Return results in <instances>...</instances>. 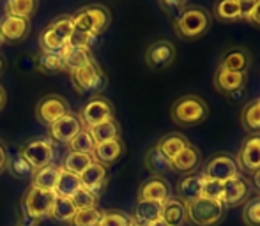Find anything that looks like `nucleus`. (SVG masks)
<instances>
[{"label":"nucleus","instance_id":"obj_1","mask_svg":"<svg viewBox=\"0 0 260 226\" xmlns=\"http://www.w3.org/2000/svg\"><path fill=\"white\" fill-rule=\"evenodd\" d=\"M170 117L179 127H193L207 119L209 106L206 99H202L197 94H186L172 104Z\"/></svg>","mask_w":260,"mask_h":226},{"label":"nucleus","instance_id":"obj_2","mask_svg":"<svg viewBox=\"0 0 260 226\" xmlns=\"http://www.w3.org/2000/svg\"><path fill=\"white\" fill-rule=\"evenodd\" d=\"M211 28V14L202 6H189L174 23V30L182 41H195L207 34Z\"/></svg>","mask_w":260,"mask_h":226},{"label":"nucleus","instance_id":"obj_3","mask_svg":"<svg viewBox=\"0 0 260 226\" xmlns=\"http://www.w3.org/2000/svg\"><path fill=\"white\" fill-rule=\"evenodd\" d=\"M73 27L76 32H82V34L89 35H100L103 34L106 28L110 27V21H112V14L106 9L105 6H87L82 7L80 11H76L71 16Z\"/></svg>","mask_w":260,"mask_h":226},{"label":"nucleus","instance_id":"obj_4","mask_svg":"<svg viewBox=\"0 0 260 226\" xmlns=\"http://www.w3.org/2000/svg\"><path fill=\"white\" fill-rule=\"evenodd\" d=\"M186 212H188V223L193 226H218L225 219L226 207L221 202L200 196L186 203Z\"/></svg>","mask_w":260,"mask_h":226},{"label":"nucleus","instance_id":"obj_5","mask_svg":"<svg viewBox=\"0 0 260 226\" xmlns=\"http://www.w3.org/2000/svg\"><path fill=\"white\" fill-rule=\"evenodd\" d=\"M57 198L55 191H45L39 187H28L23 196V210L25 216L30 219H43L48 217L52 212L53 202Z\"/></svg>","mask_w":260,"mask_h":226},{"label":"nucleus","instance_id":"obj_6","mask_svg":"<svg viewBox=\"0 0 260 226\" xmlns=\"http://www.w3.org/2000/svg\"><path fill=\"white\" fill-rule=\"evenodd\" d=\"M20 158H23L34 171L45 168V166H50L53 161L52 141L46 140V138L25 141L20 147Z\"/></svg>","mask_w":260,"mask_h":226},{"label":"nucleus","instance_id":"obj_7","mask_svg":"<svg viewBox=\"0 0 260 226\" xmlns=\"http://www.w3.org/2000/svg\"><path fill=\"white\" fill-rule=\"evenodd\" d=\"M71 82L73 87L76 89V92L87 94V92H96V90L103 89L106 83V76L101 71V67L98 65L96 60H92L90 64L78 67L71 72Z\"/></svg>","mask_w":260,"mask_h":226},{"label":"nucleus","instance_id":"obj_8","mask_svg":"<svg viewBox=\"0 0 260 226\" xmlns=\"http://www.w3.org/2000/svg\"><path fill=\"white\" fill-rule=\"evenodd\" d=\"M202 175L204 178H209V180H218V182H225L229 178L239 175V168L236 165V159L232 156L225 154V152H219V154H214L207 159L202 165Z\"/></svg>","mask_w":260,"mask_h":226},{"label":"nucleus","instance_id":"obj_9","mask_svg":"<svg viewBox=\"0 0 260 226\" xmlns=\"http://www.w3.org/2000/svg\"><path fill=\"white\" fill-rule=\"evenodd\" d=\"M112 119H115V110L106 97H92L80 111V120H82L85 129L100 126V124Z\"/></svg>","mask_w":260,"mask_h":226},{"label":"nucleus","instance_id":"obj_10","mask_svg":"<svg viewBox=\"0 0 260 226\" xmlns=\"http://www.w3.org/2000/svg\"><path fill=\"white\" fill-rule=\"evenodd\" d=\"M68 113H71L69 103L62 96H57V94L45 96L36 106V119L39 120V124H43L46 127L53 126L58 119H62Z\"/></svg>","mask_w":260,"mask_h":226},{"label":"nucleus","instance_id":"obj_11","mask_svg":"<svg viewBox=\"0 0 260 226\" xmlns=\"http://www.w3.org/2000/svg\"><path fill=\"white\" fill-rule=\"evenodd\" d=\"M175 57H177V48L174 43L168 39H156L154 43L147 46L145 64L154 71H161V69L170 67L175 62Z\"/></svg>","mask_w":260,"mask_h":226},{"label":"nucleus","instance_id":"obj_12","mask_svg":"<svg viewBox=\"0 0 260 226\" xmlns=\"http://www.w3.org/2000/svg\"><path fill=\"white\" fill-rule=\"evenodd\" d=\"M236 165L241 171L246 175H251L253 171L260 170V133L258 134H248L237 150Z\"/></svg>","mask_w":260,"mask_h":226},{"label":"nucleus","instance_id":"obj_13","mask_svg":"<svg viewBox=\"0 0 260 226\" xmlns=\"http://www.w3.org/2000/svg\"><path fill=\"white\" fill-rule=\"evenodd\" d=\"M248 198H250V182L241 173L223 182L221 203L226 209L229 207L241 205V203H246Z\"/></svg>","mask_w":260,"mask_h":226},{"label":"nucleus","instance_id":"obj_14","mask_svg":"<svg viewBox=\"0 0 260 226\" xmlns=\"http://www.w3.org/2000/svg\"><path fill=\"white\" fill-rule=\"evenodd\" d=\"M82 129L83 124L80 117L75 113H68L62 119H58L53 126H50V138L58 143H69Z\"/></svg>","mask_w":260,"mask_h":226},{"label":"nucleus","instance_id":"obj_15","mask_svg":"<svg viewBox=\"0 0 260 226\" xmlns=\"http://www.w3.org/2000/svg\"><path fill=\"white\" fill-rule=\"evenodd\" d=\"M219 69H226V71L234 72H248L251 67V53L244 46H232V48L225 50L219 58Z\"/></svg>","mask_w":260,"mask_h":226},{"label":"nucleus","instance_id":"obj_16","mask_svg":"<svg viewBox=\"0 0 260 226\" xmlns=\"http://www.w3.org/2000/svg\"><path fill=\"white\" fill-rule=\"evenodd\" d=\"M202 184H204V175L200 170L191 171V173H184L177 180V185H175L177 198L184 203L200 198V195H202Z\"/></svg>","mask_w":260,"mask_h":226},{"label":"nucleus","instance_id":"obj_17","mask_svg":"<svg viewBox=\"0 0 260 226\" xmlns=\"http://www.w3.org/2000/svg\"><path fill=\"white\" fill-rule=\"evenodd\" d=\"M248 82V72H234L226 71V69H216L214 76H212V83L214 89L223 96H229L230 92H236L237 89L246 87Z\"/></svg>","mask_w":260,"mask_h":226},{"label":"nucleus","instance_id":"obj_18","mask_svg":"<svg viewBox=\"0 0 260 226\" xmlns=\"http://www.w3.org/2000/svg\"><path fill=\"white\" fill-rule=\"evenodd\" d=\"M172 196V189L163 177H151L144 180L138 187V200L165 203Z\"/></svg>","mask_w":260,"mask_h":226},{"label":"nucleus","instance_id":"obj_19","mask_svg":"<svg viewBox=\"0 0 260 226\" xmlns=\"http://www.w3.org/2000/svg\"><path fill=\"white\" fill-rule=\"evenodd\" d=\"M30 32V20L6 16L0 21V35L4 43H21Z\"/></svg>","mask_w":260,"mask_h":226},{"label":"nucleus","instance_id":"obj_20","mask_svg":"<svg viewBox=\"0 0 260 226\" xmlns=\"http://www.w3.org/2000/svg\"><path fill=\"white\" fill-rule=\"evenodd\" d=\"M202 165V152L197 145L189 143L186 148H182L174 159H172V170L179 173H191L197 171Z\"/></svg>","mask_w":260,"mask_h":226},{"label":"nucleus","instance_id":"obj_21","mask_svg":"<svg viewBox=\"0 0 260 226\" xmlns=\"http://www.w3.org/2000/svg\"><path fill=\"white\" fill-rule=\"evenodd\" d=\"M122 154H124V143L120 138H117V140H110V141H105V143H98L96 147H94L92 158H94V163L108 166V165H113L115 161H119Z\"/></svg>","mask_w":260,"mask_h":226},{"label":"nucleus","instance_id":"obj_22","mask_svg":"<svg viewBox=\"0 0 260 226\" xmlns=\"http://www.w3.org/2000/svg\"><path fill=\"white\" fill-rule=\"evenodd\" d=\"M161 219H163L168 226H184L188 223L186 203L181 202L177 196H170V198L163 203Z\"/></svg>","mask_w":260,"mask_h":226},{"label":"nucleus","instance_id":"obj_23","mask_svg":"<svg viewBox=\"0 0 260 226\" xmlns=\"http://www.w3.org/2000/svg\"><path fill=\"white\" fill-rule=\"evenodd\" d=\"M106 178H108V170L106 166L100 165V163H92L85 171L80 173V182H82V187L89 189L90 193L98 196V193L105 187Z\"/></svg>","mask_w":260,"mask_h":226},{"label":"nucleus","instance_id":"obj_24","mask_svg":"<svg viewBox=\"0 0 260 226\" xmlns=\"http://www.w3.org/2000/svg\"><path fill=\"white\" fill-rule=\"evenodd\" d=\"M144 165H145V168L152 173V177H163L168 171H174L172 170V161L156 147V145H152V147L145 152Z\"/></svg>","mask_w":260,"mask_h":226},{"label":"nucleus","instance_id":"obj_25","mask_svg":"<svg viewBox=\"0 0 260 226\" xmlns=\"http://www.w3.org/2000/svg\"><path fill=\"white\" fill-rule=\"evenodd\" d=\"M189 143H191V141H189L188 138L184 136V134H181V133H168V134H165V136H161L159 140H157L156 147L159 148V150L163 152V154L172 161V159H174L175 156H177L179 152L182 150V148L188 147Z\"/></svg>","mask_w":260,"mask_h":226},{"label":"nucleus","instance_id":"obj_26","mask_svg":"<svg viewBox=\"0 0 260 226\" xmlns=\"http://www.w3.org/2000/svg\"><path fill=\"white\" fill-rule=\"evenodd\" d=\"M92 60H94L92 53H90V50H87V48H73V46H68V48L62 52L64 69L69 72H73L75 69L90 64Z\"/></svg>","mask_w":260,"mask_h":226},{"label":"nucleus","instance_id":"obj_27","mask_svg":"<svg viewBox=\"0 0 260 226\" xmlns=\"http://www.w3.org/2000/svg\"><path fill=\"white\" fill-rule=\"evenodd\" d=\"M161 210H163V203L151 202V200H138L137 205H135V214L131 217L149 224V223H152V221L159 219Z\"/></svg>","mask_w":260,"mask_h":226},{"label":"nucleus","instance_id":"obj_28","mask_svg":"<svg viewBox=\"0 0 260 226\" xmlns=\"http://www.w3.org/2000/svg\"><path fill=\"white\" fill-rule=\"evenodd\" d=\"M78 189H82V182H80V177L71 171L64 170L60 166V171H58V180L57 185H55V193L57 196H64V198H71Z\"/></svg>","mask_w":260,"mask_h":226},{"label":"nucleus","instance_id":"obj_29","mask_svg":"<svg viewBox=\"0 0 260 226\" xmlns=\"http://www.w3.org/2000/svg\"><path fill=\"white\" fill-rule=\"evenodd\" d=\"M241 126L250 134L260 133V99L251 101L241 110Z\"/></svg>","mask_w":260,"mask_h":226},{"label":"nucleus","instance_id":"obj_30","mask_svg":"<svg viewBox=\"0 0 260 226\" xmlns=\"http://www.w3.org/2000/svg\"><path fill=\"white\" fill-rule=\"evenodd\" d=\"M58 171L60 166H45L41 170H36L32 175V187L45 189V191H55V185L58 180Z\"/></svg>","mask_w":260,"mask_h":226},{"label":"nucleus","instance_id":"obj_31","mask_svg":"<svg viewBox=\"0 0 260 226\" xmlns=\"http://www.w3.org/2000/svg\"><path fill=\"white\" fill-rule=\"evenodd\" d=\"M212 14L218 21L223 23H234L239 21V0H218L214 4Z\"/></svg>","mask_w":260,"mask_h":226},{"label":"nucleus","instance_id":"obj_32","mask_svg":"<svg viewBox=\"0 0 260 226\" xmlns=\"http://www.w3.org/2000/svg\"><path fill=\"white\" fill-rule=\"evenodd\" d=\"M75 214H76V209L71 200L64 198V196H57V198H55L52 212H50V217H52L53 221L62 223V224H71Z\"/></svg>","mask_w":260,"mask_h":226},{"label":"nucleus","instance_id":"obj_33","mask_svg":"<svg viewBox=\"0 0 260 226\" xmlns=\"http://www.w3.org/2000/svg\"><path fill=\"white\" fill-rule=\"evenodd\" d=\"M39 45H41V52H48V53H62L68 48L69 43L64 37L57 34L52 27H46L45 30L39 35Z\"/></svg>","mask_w":260,"mask_h":226},{"label":"nucleus","instance_id":"obj_34","mask_svg":"<svg viewBox=\"0 0 260 226\" xmlns=\"http://www.w3.org/2000/svg\"><path fill=\"white\" fill-rule=\"evenodd\" d=\"M89 133L98 145V143H105V141L120 138V127H119V122H117L115 119H112V120H106V122L100 124V126L90 127Z\"/></svg>","mask_w":260,"mask_h":226},{"label":"nucleus","instance_id":"obj_35","mask_svg":"<svg viewBox=\"0 0 260 226\" xmlns=\"http://www.w3.org/2000/svg\"><path fill=\"white\" fill-rule=\"evenodd\" d=\"M38 9V2L36 0H9L4 4V11L6 16L13 18H23V20H30L32 14Z\"/></svg>","mask_w":260,"mask_h":226},{"label":"nucleus","instance_id":"obj_36","mask_svg":"<svg viewBox=\"0 0 260 226\" xmlns=\"http://www.w3.org/2000/svg\"><path fill=\"white\" fill-rule=\"evenodd\" d=\"M36 65L41 72L46 74H55V72H62L64 69V62H62V53H48L41 52L36 58Z\"/></svg>","mask_w":260,"mask_h":226},{"label":"nucleus","instance_id":"obj_37","mask_svg":"<svg viewBox=\"0 0 260 226\" xmlns=\"http://www.w3.org/2000/svg\"><path fill=\"white\" fill-rule=\"evenodd\" d=\"M92 163H94V158L90 154H82V152H71L69 150V154L66 156V159H64L62 168L80 177V173L85 171L90 165H92Z\"/></svg>","mask_w":260,"mask_h":226},{"label":"nucleus","instance_id":"obj_38","mask_svg":"<svg viewBox=\"0 0 260 226\" xmlns=\"http://www.w3.org/2000/svg\"><path fill=\"white\" fill-rule=\"evenodd\" d=\"M241 217L246 226H260V195L246 200Z\"/></svg>","mask_w":260,"mask_h":226},{"label":"nucleus","instance_id":"obj_39","mask_svg":"<svg viewBox=\"0 0 260 226\" xmlns=\"http://www.w3.org/2000/svg\"><path fill=\"white\" fill-rule=\"evenodd\" d=\"M68 145H69V148H71V152H82V154H90V156H92L94 147H96V141L92 140L89 129H85V127H83V129L80 131V133L76 134V136L73 138Z\"/></svg>","mask_w":260,"mask_h":226},{"label":"nucleus","instance_id":"obj_40","mask_svg":"<svg viewBox=\"0 0 260 226\" xmlns=\"http://www.w3.org/2000/svg\"><path fill=\"white\" fill-rule=\"evenodd\" d=\"M101 216H103V212H101L98 207L76 210L71 224L73 226H98V224H100V221H101Z\"/></svg>","mask_w":260,"mask_h":226},{"label":"nucleus","instance_id":"obj_41","mask_svg":"<svg viewBox=\"0 0 260 226\" xmlns=\"http://www.w3.org/2000/svg\"><path fill=\"white\" fill-rule=\"evenodd\" d=\"M69 200L73 202V205H75L76 210L92 209V207H96V203H98V196L94 195V193H90L89 189H85V187L78 189V191H76Z\"/></svg>","mask_w":260,"mask_h":226},{"label":"nucleus","instance_id":"obj_42","mask_svg":"<svg viewBox=\"0 0 260 226\" xmlns=\"http://www.w3.org/2000/svg\"><path fill=\"white\" fill-rule=\"evenodd\" d=\"M189 6H191L189 2H179V0H161L159 2V7L165 11V14L170 16L172 23H175Z\"/></svg>","mask_w":260,"mask_h":226},{"label":"nucleus","instance_id":"obj_43","mask_svg":"<svg viewBox=\"0 0 260 226\" xmlns=\"http://www.w3.org/2000/svg\"><path fill=\"white\" fill-rule=\"evenodd\" d=\"M98 226H131V216L120 210H106Z\"/></svg>","mask_w":260,"mask_h":226},{"label":"nucleus","instance_id":"obj_44","mask_svg":"<svg viewBox=\"0 0 260 226\" xmlns=\"http://www.w3.org/2000/svg\"><path fill=\"white\" fill-rule=\"evenodd\" d=\"M7 168L18 178H32V175H34V170L30 168V165L23 158H20V156L14 161H7Z\"/></svg>","mask_w":260,"mask_h":226},{"label":"nucleus","instance_id":"obj_45","mask_svg":"<svg viewBox=\"0 0 260 226\" xmlns=\"http://www.w3.org/2000/svg\"><path fill=\"white\" fill-rule=\"evenodd\" d=\"M221 195H223V182L218 180H209L204 178L202 184V198L207 200H216V202H221Z\"/></svg>","mask_w":260,"mask_h":226},{"label":"nucleus","instance_id":"obj_46","mask_svg":"<svg viewBox=\"0 0 260 226\" xmlns=\"http://www.w3.org/2000/svg\"><path fill=\"white\" fill-rule=\"evenodd\" d=\"M50 27L53 28L55 32H57L60 37H64L66 41L69 43V37L73 35V30H75V27H73V20L71 16H62V18H57L55 21L50 23Z\"/></svg>","mask_w":260,"mask_h":226},{"label":"nucleus","instance_id":"obj_47","mask_svg":"<svg viewBox=\"0 0 260 226\" xmlns=\"http://www.w3.org/2000/svg\"><path fill=\"white\" fill-rule=\"evenodd\" d=\"M96 35H89V34H82V32H76L73 30V35L69 37V45L73 48H87L90 50V46L96 43Z\"/></svg>","mask_w":260,"mask_h":226},{"label":"nucleus","instance_id":"obj_48","mask_svg":"<svg viewBox=\"0 0 260 226\" xmlns=\"http://www.w3.org/2000/svg\"><path fill=\"white\" fill-rule=\"evenodd\" d=\"M255 4H257V0H239V18L244 21L250 20L251 13H253L255 9Z\"/></svg>","mask_w":260,"mask_h":226},{"label":"nucleus","instance_id":"obj_49","mask_svg":"<svg viewBox=\"0 0 260 226\" xmlns=\"http://www.w3.org/2000/svg\"><path fill=\"white\" fill-rule=\"evenodd\" d=\"M248 23L255 28H260V0H257V4H255V9L251 13L250 20H248Z\"/></svg>","mask_w":260,"mask_h":226},{"label":"nucleus","instance_id":"obj_50","mask_svg":"<svg viewBox=\"0 0 260 226\" xmlns=\"http://www.w3.org/2000/svg\"><path fill=\"white\" fill-rule=\"evenodd\" d=\"M7 161H9V156H7L6 148H4L2 141H0V173L7 168Z\"/></svg>","mask_w":260,"mask_h":226},{"label":"nucleus","instance_id":"obj_51","mask_svg":"<svg viewBox=\"0 0 260 226\" xmlns=\"http://www.w3.org/2000/svg\"><path fill=\"white\" fill-rule=\"evenodd\" d=\"M244 96H246V87H243V89H237L236 92H230L226 97H229V99H232V101H241Z\"/></svg>","mask_w":260,"mask_h":226},{"label":"nucleus","instance_id":"obj_52","mask_svg":"<svg viewBox=\"0 0 260 226\" xmlns=\"http://www.w3.org/2000/svg\"><path fill=\"white\" fill-rule=\"evenodd\" d=\"M250 177H251V184H253L255 187H257L258 191H260V170L253 171V173H251Z\"/></svg>","mask_w":260,"mask_h":226},{"label":"nucleus","instance_id":"obj_53","mask_svg":"<svg viewBox=\"0 0 260 226\" xmlns=\"http://www.w3.org/2000/svg\"><path fill=\"white\" fill-rule=\"evenodd\" d=\"M4 104H6V90H4V87L0 85V110L4 108Z\"/></svg>","mask_w":260,"mask_h":226},{"label":"nucleus","instance_id":"obj_54","mask_svg":"<svg viewBox=\"0 0 260 226\" xmlns=\"http://www.w3.org/2000/svg\"><path fill=\"white\" fill-rule=\"evenodd\" d=\"M147 226H168V224H167V223H165V221H163V219H161V217H159V219L152 221V223H149Z\"/></svg>","mask_w":260,"mask_h":226},{"label":"nucleus","instance_id":"obj_55","mask_svg":"<svg viewBox=\"0 0 260 226\" xmlns=\"http://www.w3.org/2000/svg\"><path fill=\"white\" fill-rule=\"evenodd\" d=\"M2 65H4V62H2V57H0V71H2Z\"/></svg>","mask_w":260,"mask_h":226},{"label":"nucleus","instance_id":"obj_56","mask_svg":"<svg viewBox=\"0 0 260 226\" xmlns=\"http://www.w3.org/2000/svg\"><path fill=\"white\" fill-rule=\"evenodd\" d=\"M2 43H4V41H2V35H0V46H2Z\"/></svg>","mask_w":260,"mask_h":226},{"label":"nucleus","instance_id":"obj_57","mask_svg":"<svg viewBox=\"0 0 260 226\" xmlns=\"http://www.w3.org/2000/svg\"><path fill=\"white\" fill-rule=\"evenodd\" d=\"M30 226H32V224H30Z\"/></svg>","mask_w":260,"mask_h":226}]
</instances>
